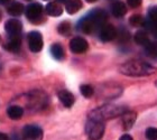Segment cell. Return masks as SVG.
<instances>
[{
  "label": "cell",
  "mask_w": 157,
  "mask_h": 140,
  "mask_svg": "<svg viewBox=\"0 0 157 140\" xmlns=\"http://www.w3.org/2000/svg\"><path fill=\"white\" fill-rule=\"evenodd\" d=\"M5 29L9 36H19L23 29V25L18 19H9L5 24Z\"/></svg>",
  "instance_id": "obj_10"
},
{
  "label": "cell",
  "mask_w": 157,
  "mask_h": 140,
  "mask_svg": "<svg viewBox=\"0 0 157 140\" xmlns=\"http://www.w3.org/2000/svg\"><path fill=\"white\" fill-rule=\"evenodd\" d=\"M28 1H29V0H28Z\"/></svg>",
  "instance_id": "obj_38"
},
{
  "label": "cell",
  "mask_w": 157,
  "mask_h": 140,
  "mask_svg": "<svg viewBox=\"0 0 157 140\" xmlns=\"http://www.w3.org/2000/svg\"><path fill=\"white\" fill-rule=\"evenodd\" d=\"M8 1H9V0H0V3H2L3 5V3H7Z\"/></svg>",
  "instance_id": "obj_32"
},
{
  "label": "cell",
  "mask_w": 157,
  "mask_h": 140,
  "mask_svg": "<svg viewBox=\"0 0 157 140\" xmlns=\"http://www.w3.org/2000/svg\"><path fill=\"white\" fill-rule=\"evenodd\" d=\"M134 39L135 42H136V44L141 46H146L148 43L151 42L149 38H148V34L146 32H144V30H138L137 33L135 34Z\"/></svg>",
  "instance_id": "obj_20"
},
{
  "label": "cell",
  "mask_w": 157,
  "mask_h": 140,
  "mask_svg": "<svg viewBox=\"0 0 157 140\" xmlns=\"http://www.w3.org/2000/svg\"><path fill=\"white\" fill-rule=\"evenodd\" d=\"M7 114L10 119L13 120H18L20 118L23 117L24 114V110L23 108L19 107V105H10L8 109H7Z\"/></svg>",
  "instance_id": "obj_17"
},
{
  "label": "cell",
  "mask_w": 157,
  "mask_h": 140,
  "mask_svg": "<svg viewBox=\"0 0 157 140\" xmlns=\"http://www.w3.org/2000/svg\"><path fill=\"white\" fill-rule=\"evenodd\" d=\"M51 54L55 59L57 61H62L65 57V53H64V48L62 47V45H59L57 43L53 44L51 46Z\"/></svg>",
  "instance_id": "obj_19"
},
{
  "label": "cell",
  "mask_w": 157,
  "mask_h": 140,
  "mask_svg": "<svg viewBox=\"0 0 157 140\" xmlns=\"http://www.w3.org/2000/svg\"><path fill=\"white\" fill-rule=\"evenodd\" d=\"M29 105L30 107L40 108V105H46V96L45 94H40V92H37V94L29 95Z\"/></svg>",
  "instance_id": "obj_15"
},
{
  "label": "cell",
  "mask_w": 157,
  "mask_h": 140,
  "mask_svg": "<svg viewBox=\"0 0 157 140\" xmlns=\"http://www.w3.org/2000/svg\"><path fill=\"white\" fill-rule=\"evenodd\" d=\"M137 119V113L135 111H127L121 115V121H122V127L124 130H129L130 128H132V126L136 122Z\"/></svg>",
  "instance_id": "obj_11"
},
{
  "label": "cell",
  "mask_w": 157,
  "mask_h": 140,
  "mask_svg": "<svg viewBox=\"0 0 157 140\" xmlns=\"http://www.w3.org/2000/svg\"><path fill=\"white\" fill-rule=\"evenodd\" d=\"M111 13L116 18H121L127 13V7L124 2L117 1V2L112 3L111 6Z\"/></svg>",
  "instance_id": "obj_14"
},
{
  "label": "cell",
  "mask_w": 157,
  "mask_h": 140,
  "mask_svg": "<svg viewBox=\"0 0 157 140\" xmlns=\"http://www.w3.org/2000/svg\"><path fill=\"white\" fill-rule=\"evenodd\" d=\"M107 20V13L105 10L95 9L78 23V29L84 34H92L99 27L103 26Z\"/></svg>",
  "instance_id": "obj_1"
},
{
  "label": "cell",
  "mask_w": 157,
  "mask_h": 140,
  "mask_svg": "<svg viewBox=\"0 0 157 140\" xmlns=\"http://www.w3.org/2000/svg\"><path fill=\"white\" fill-rule=\"evenodd\" d=\"M57 1H59V2H64V3H66L67 1H69V0H57Z\"/></svg>",
  "instance_id": "obj_33"
},
{
  "label": "cell",
  "mask_w": 157,
  "mask_h": 140,
  "mask_svg": "<svg viewBox=\"0 0 157 140\" xmlns=\"http://www.w3.org/2000/svg\"><path fill=\"white\" fill-rule=\"evenodd\" d=\"M148 16H149V19L154 25H157V6L151 7L149 11H148Z\"/></svg>",
  "instance_id": "obj_27"
},
{
  "label": "cell",
  "mask_w": 157,
  "mask_h": 140,
  "mask_svg": "<svg viewBox=\"0 0 157 140\" xmlns=\"http://www.w3.org/2000/svg\"><path fill=\"white\" fill-rule=\"evenodd\" d=\"M119 140H134V139H132V137H131L130 134H122Z\"/></svg>",
  "instance_id": "obj_29"
},
{
  "label": "cell",
  "mask_w": 157,
  "mask_h": 140,
  "mask_svg": "<svg viewBox=\"0 0 157 140\" xmlns=\"http://www.w3.org/2000/svg\"><path fill=\"white\" fill-rule=\"evenodd\" d=\"M71 30H72V27L69 21H62L57 27V32L62 36H69L71 34Z\"/></svg>",
  "instance_id": "obj_23"
},
{
  "label": "cell",
  "mask_w": 157,
  "mask_h": 140,
  "mask_svg": "<svg viewBox=\"0 0 157 140\" xmlns=\"http://www.w3.org/2000/svg\"><path fill=\"white\" fill-rule=\"evenodd\" d=\"M0 140H9V138H8L7 134H1V132H0Z\"/></svg>",
  "instance_id": "obj_30"
},
{
  "label": "cell",
  "mask_w": 157,
  "mask_h": 140,
  "mask_svg": "<svg viewBox=\"0 0 157 140\" xmlns=\"http://www.w3.org/2000/svg\"><path fill=\"white\" fill-rule=\"evenodd\" d=\"M141 2H143V0H127L128 6L130 8H138L141 5Z\"/></svg>",
  "instance_id": "obj_28"
},
{
  "label": "cell",
  "mask_w": 157,
  "mask_h": 140,
  "mask_svg": "<svg viewBox=\"0 0 157 140\" xmlns=\"http://www.w3.org/2000/svg\"><path fill=\"white\" fill-rule=\"evenodd\" d=\"M154 33H155V36H156V38H157V25H155V29H154Z\"/></svg>",
  "instance_id": "obj_31"
},
{
  "label": "cell",
  "mask_w": 157,
  "mask_h": 140,
  "mask_svg": "<svg viewBox=\"0 0 157 140\" xmlns=\"http://www.w3.org/2000/svg\"><path fill=\"white\" fill-rule=\"evenodd\" d=\"M46 13L52 17H59L63 13V8L59 2H49L46 6Z\"/></svg>",
  "instance_id": "obj_16"
},
{
  "label": "cell",
  "mask_w": 157,
  "mask_h": 140,
  "mask_svg": "<svg viewBox=\"0 0 157 140\" xmlns=\"http://www.w3.org/2000/svg\"><path fill=\"white\" fill-rule=\"evenodd\" d=\"M7 11H8V13H9V15H11V16H15V17L20 16V15L24 13L23 3H20V2H13V3H11V5L8 7Z\"/></svg>",
  "instance_id": "obj_21"
},
{
  "label": "cell",
  "mask_w": 157,
  "mask_h": 140,
  "mask_svg": "<svg viewBox=\"0 0 157 140\" xmlns=\"http://www.w3.org/2000/svg\"><path fill=\"white\" fill-rule=\"evenodd\" d=\"M145 136L148 140H157V128L151 127L146 129Z\"/></svg>",
  "instance_id": "obj_26"
},
{
  "label": "cell",
  "mask_w": 157,
  "mask_h": 140,
  "mask_svg": "<svg viewBox=\"0 0 157 140\" xmlns=\"http://www.w3.org/2000/svg\"><path fill=\"white\" fill-rule=\"evenodd\" d=\"M0 19H1V11H0Z\"/></svg>",
  "instance_id": "obj_35"
},
{
  "label": "cell",
  "mask_w": 157,
  "mask_h": 140,
  "mask_svg": "<svg viewBox=\"0 0 157 140\" xmlns=\"http://www.w3.org/2000/svg\"><path fill=\"white\" fill-rule=\"evenodd\" d=\"M88 48H89L88 42L84 38H82V37H74L70 42V49L74 54H82V53L86 52Z\"/></svg>",
  "instance_id": "obj_8"
},
{
  "label": "cell",
  "mask_w": 157,
  "mask_h": 140,
  "mask_svg": "<svg viewBox=\"0 0 157 140\" xmlns=\"http://www.w3.org/2000/svg\"><path fill=\"white\" fill-rule=\"evenodd\" d=\"M127 111L128 109L126 107L113 105V104H105L100 108H97L93 111H91L90 114H89V118H94V119H99V120L105 121L107 119L121 117Z\"/></svg>",
  "instance_id": "obj_3"
},
{
  "label": "cell",
  "mask_w": 157,
  "mask_h": 140,
  "mask_svg": "<svg viewBox=\"0 0 157 140\" xmlns=\"http://www.w3.org/2000/svg\"><path fill=\"white\" fill-rule=\"evenodd\" d=\"M20 46H21V39H20L19 36H9V39L7 40L3 47L8 52L17 53L20 49Z\"/></svg>",
  "instance_id": "obj_13"
},
{
  "label": "cell",
  "mask_w": 157,
  "mask_h": 140,
  "mask_svg": "<svg viewBox=\"0 0 157 140\" xmlns=\"http://www.w3.org/2000/svg\"><path fill=\"white\" fill-rule=\"evenodd\" d=\"M80 92H81V94L83 95L84 98L89 99V98H91L92 95H93V93H94V90H93V88H92L91 85L82 84L81 86H80Z\"/></svg>",
  "instance_id": "obj_24"
},
{
  "label": "cell",
  "mask_w": 157,
  "mask_h": 140,
  "mask_svg": "<svg viewBox=\"0 0 157 140\" xmlns=\"http://www.w3.org/2000/svg\"><path fill=\"white\" fill-rule=\"evenodd\" d=\"M57 96H59V101L63 103V105L66 108H71L74 104V102H75L74 95L70 91H67V90H61V91H59Z\"/></svg>",
  "instance_id": "obj_12"
},
{
  "label": "cell",
  "mask_w": 157,
  "mask_h": 140,
  "mask_svg": "<svg viewBox=\"0 0 157 140\" xmlns=\"http://www.w3.org/2000/svg\"><path fill=\"white\" fill-rule=\"evenodd\" d=\"M27 39H28V47L32 52L38 53L42 51L44 43H43V36L37 30L30 32L27 36Z\"/></svg>",
  "instance_id": "obj_5"
},
{
  "label": "cell",
  "mask_w": 157,
  "mask_h": 140,
  "mask_svg": "<svg viewBox=\"0 0 157 140\" xmlns=\"http://www.w3.org/2000/svg\"><path fill=\"white\" fill-rule=\"evenodd\" d=\"M82 6H83V3H82L81 0H69L65 3V9L67 13L73 15V13H78V10L82 8Z\"/></svg>",
  "instance_id": "obj_18"
},
{
  "label": "cell",
  "mask_w": 157,
  "mask_h": 140,
  "mask_svg": "<svg viewBox=\"0 0 157 140\" xmlns=\"http://www.w3.org/2000/svg\"><path fill=\"white\" fill-rule=\"evenodd\" d=\"M120 72L128 76H143L151 75L156 72V69L151 64L139 61H130L120 66Z\"/></svg>",
  "instance_id": "obj_2"
},
{
  "label": "cell",
  "mask_w": 157,
  "mask_h": 140,
  "mask_svg": "<svg viewBox=\"0 0 157 140\" xmlns=\"http://www.w3.org/2000/svg\"><path fill=\"white\" fill-rule=\"evenodd\" d=\"M118 35V32L112 25H105L101 27L99 37L102 42H110L112 39H115Z\"/></svg>",
  "instance_id": "obj_9"
},
{
  "label": "cell",
  "mask_w": 157,
  "mask_h": 140,
  "mask_svg": "<svg viewBox=\"0 0 157 140\" xmlns=\"http://www.w3.org/2000/svg\"><path fill=\"white\" fill-rule=\"evenodd\" d=\"M43 139V130L42 128L37 126H26L23 130V138L21 140H42Z\"/></svg>",
  "instance_id": "obj_6"
},
{
  "label": "cell",
  "mask_w": 157,
  "mask_h": 140,
  "mask_svg": "<svg viewBox=\"0 0 157 140\" xmlns=\"http://www.w3.org/2000/svg\"><path fill=\"white\" fill-rule=\"evenodd\" d=\"M85 1H88V2L92 3V2H95V1H97V0H85Z\"/></svg>",
  "instance_id": "obj_34"
},
{
  "label": "cell",
  "mask_w": 157,
  "mask_h": 140,
  "mask_svg": "<svg viewBox=\"0 0 157 140\" xmlns=\"http://www.w3.org/2000/svg\"><path fill=\"white\" fill-rule=\"evenodd\" d=\"M42 13H43V7H42V5L38 2L30 3L29 6H27V8H26L27 18H28L30 21H33V23H37V21L40 19Z\"/></svg>",
  "instance_id": "obj_7"
},
{
  "label": "cell",
  "mask_w": 157,
  "mask_h": 140,
  "mask_svg": "<svg viewBox=\"0 0 157 140\" xmlns=\"http://www.w3.org/2000/svg\"><path fill=\"white\" fill-rule=\"evenodd\" d=\"M85 134L90 140H100L105 134L103 121L94 118H88L85 124Z\"/></svg>",
  "instance_id": "obj_4"
},
{
  "label": "cell",
  "mask_w": 157,
  "mask_h": 140,
  "mask_svg": "<svg viewBox=\"0 0 157 140\" xmlns=\"http://www.w3.org/2000/svg\"><path fill=\"white\" fill-rule=\"evenodd\" d=\"M146 55L151 59H157V42H149L145 46Z\"/></svg>",
  "instance_id": "obj_22"
},
{
  "label": "cell",
  "mask_w": 157,
  "mask_h": 140,
  "mask_svg": "<svg viewBox=\"0 0 157 140\" xmlns=\"http://www.w3.org/2000/svg\"><path fill=\"white\" fill-rule=\"evenodd\" d=\"M155 84H156V86H157V81H156V82H155Z\"/></svg>",
  "instance_id": "obj_36"
},
{
  "label": "cell",
  "mask_w": 157,
  "mask_h": 140,
  "mask_svg": "<svg viewBox=\"0 0 157 140\" xmlns=\"http://www.w3.org/2000/svg\"><path fill=\"white\" fill-rule=\"evenodd\" d=\"M129 23H130L131 26L138 27V26H143L145 24V21H144V18H143L140 15H134V16L130 17Z\"/></svg>",
  "instance_id": "obj_25"
},
{
  "label": "cell",
  "mask_w": 157,
  "mask_h": 140,
  "mask_svg": "<svg viewBox=\"0 0 157 140\" xmlns=\"http://www.w3.org/2000/svg\"><path fill=\"white\" fill-rule=\"evenodd\" d=\"M44 1H48V0H44Z\"/></svg>",
  "instance_id": "obj_37"
}]
</instances>
